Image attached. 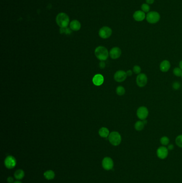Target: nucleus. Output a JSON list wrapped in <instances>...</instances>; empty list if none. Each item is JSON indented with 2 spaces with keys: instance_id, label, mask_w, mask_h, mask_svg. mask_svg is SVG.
<instances>
[{
  "instance_id": "obj_4",
  "label": "nucleus",
  "mask_w": 182,
  "mask_h": 183,
  "mask_svg": "<svg viewBox=\"0 0 182 183\" xmlns=\"http://www.w3.org/2000/svg\"><path fill=\"white\" fill-rule=\"evenodd\" d=\"M108 140L112 145L117 146L121 143L122 138L120 133L117 131H113L108 135Z\"/></svg>"
},
{
  "instance_id": "obj_25",
  "label": "nucleus",
  "mask_w": 182,
  "mask_h": 183,
  "mask_svg": "<svg viewBox=\"0 0 182 183\" xmlns=\"http://www.w3.org/2000/svg\"><path fill=\"white\" fill-rule=\"evenodd\" d=\"M175 143L179 147L182 148V134L177 136L175 140Z\"/></svg>"
},
{
  "instance_id": "obj_16",
  "label": "nucleus",
  "mask_w": 182,
  "mask_h": 183,
  "mask_svg": "<svg viewBox=\"0 0 182 183\" xmlns=\"http://www.w3.org/2000/svg\"><path fill=\"white\" fill-rule=\"evenodd\" d=\"M70 26L71 29L74 31L79 30L81 26L80 22L77 20H73L72 22H71V23H70Z\"/></svg>"
},
{
  "instance_id": "obj_29",
  "label": "nucleus",
  "mask_w": 182,
  "mask_h": 183,
  "mask_svg": "<svg viewBox=\"0 0 182 183\" xmlns=\"http://www.w3.org/2000/svg\"><path fill=\"white\" fill-rule=\"evenodd\" d=\"M155 2V0H145V3L149 5H152Z\"/></svg>"
},
{
  "instance_id": "obj_19",
  "label": "nucleus",
  "mask_w": 182,
  "mask_h": 183,
  "mask_svg": "<svg viewBox=\"0 0 182 183\" xmlns=\"http://www.w3.org/2000/svg\"><path fill=\"white\" fill-rule=\"evenodd\" d=\"M98 133L101 137L107 138L110 134V132L107 128L103 127V128H100V130L98 131Z\"/></svg>"
},
{
  "instance_id": "obj_15",
  "label": "nucleus",
  "mask_w": 182,
  "mask_h": 183,
  "mask_svg": "<svg viewBox=\"0 0 182 183\" xmlns=\"http://www.w3.org/2000/svg\"><path fill=\"white\" fill-rule=\"evenodd\" d=\"M104 77L100 74H97L92 78V82L96 86H100L104 83Z\"/></svg>"
},
{
  "instance_id": "obj_24",
  "label": "nucleus",
  "mask_w": 182,
  "mask_h": 183,
  "mask_svg": "<svg viewBox=\"0 0 182 183\" xmlns=\"http://www.w3.org/2000/svg\"><path fill=\"white\" fill-rule=\"evenodd\" d=\"M173 73L175 76L178 77H182V70L180 67L179 68L176 67V68H174V69L173 70Z\"/></svg>"
},
{
  "instance_id": "obj_9",
  "label": "nucleus",
  "mask_w": 182,
  "mask_h": 183,
  "mask_svg": "<svg viewBox=\"0 0 182 183\" xmlns=\"http://www.w3.org/2000/svg\"><path fill=\"white\" fill-rule=\"evenodd\" d=\"M112 34V30L111 28L107 26L103 27L99 31V35L103 39H107L110 38Z\"/></svg>"
},
{
  "instance_id": "obj_2",
  "label": "nucleus",
  "mask_w": 182,
  "mask_h": 183,
  "mask_svg": "<svg viewBox=\"0 0 182 183\" xmlns=\"http://www.w3.org/2000/svg\"><path fill=\"white\" fill-rule=\"evenodd\" d=\"M56 22L61 28H68L70 22V18L65 13H60L56 17Z\"/></svg>"
},
{
  "instance_id": "obj_22",
  "label": "nucleus",
  "mask_w": 182,
  "mask_h": 183,
  "mask_svg": "<svg viewBox=\"0 0 182 183\" xmlns=\"http://www.w3.org/2000/svg\"><path fill=\"white\" fill-rule=\"evenodd\" d=\"M116 93L118 96H123L126 93V90L122 86H119L116 89Z\"/></svg>"
},
{
  "instance_id": "obj_27",
  "label": "nucleus",
  "mask_w": 182,
  "mask_h": 183,
  "mask_svg": "<svg viewBox=\"0 0 182 183\" xmlns=\"http://www.w3.org/2000/svg\"><path fill=\"white\" fill-rule=\"evenodd\" d=\"M60 33L61 34L65 33L66 34H70L71 33V31L69 28H61L60 30Z\"/></svg>"
},
{
  "instance_id": "obj_8",
  "label": "nucleus",
  "mask_w": 182,
  "mask_h": 183,
  "mask_svg": "<svg viewBox=\"0 0 182 183\" xmlns=\"http://www.w3.org/2000/svg\"><path fill=\"white\" fill-rule=\"evenodd\" d=\"M146 13L143 12L142 10H138L135 11L132 15L133 19L137 22H142L146 19Z\"/></svg>"
},
{
  "instance_id": "obj_31",
  "label": "nucleus",
  "mask_w": 182,
  "mask_h": 183,
  "mask_svg": "<svg viewBox=\"0 0 182 183\" xmlns=\"http://www.w3.org/2000/svg\"><path fill=\"white\" fill-rule=\"evenodd\" d=\"M7 182H8V183H13V178L12 177H9L7 178Z\"/></svg>"
},
{
  "instance_id": "obj_36",
  "label": "nucleus",
  "mask_w": 182,
  "mask_h": 183,
  "mask_svg": "<svg viewBox=\"0 0 182 183\" xmlns=\"http://www.w3.org/2000/svg\"></svg>"
},
{
  "instance_id": "obj_21",
  "label": "nucleus",
  "mask_w": 182,
  "mask_h": 183,
  "mask_svg": "<svg viewBox=\"0 0 182 183\" xmlns=\"http://www.w3.org/2000/svg\"><path fill=\"white\" fill-rule=\"evenodd\" d=\"M150 5L146 3H143L140 6V10H142L143 12H144L146 13H149L150 11Z\"/></svg>"
},
{
  "instance_id": "obj_13",
  "label": "nucleus",
  "mask_w": 182,
  "mask_h": 183,
  "mask_svg": "<svg viewBox=\"0 0 182 183\" xmlns=\"http://www.w3.org/2000/svg\"><path fill=\"white\" fill-rule=\"evenodd\" d=\"M121 54H122V51L121 50V49L117 47H115L112 48L110 50L109 55L112 59L115 60L120 58V56L121 55Z\"/></svg>"
},
{
  "instance_id": "obj_11",
  "label": "nucleus",
  "mask_w": 182,
  "mask_h": 183,
  "mask_svg": "<svg viewBox=\"0 0 182 183\" xmlns=\"http://www.w3.org/2000/svg\"><path fill=\"white\" fill-rule=\"evenodd\" d=\"M114 166L112 159L110 157H105L102 161V167L106 170H112Z\"/></svg>"
},
{
  "instance_id": "obj_18",
  "label": "nucleus",
  "mask_w": 182,
  "mask_h": 183,
  "mask_svg": "<svg viewBox=\"0 0 182 183\" xmlns=\"http://www.w3.org/2000/svg\"><path fill=\"white\" fill-rule=\"evenodd\" d=\"M145 125V124L143 120H138L135 123L134 128L137 131H141L144 128Z\"/></svg>"
},
{
  "instance_id": "obj_12",
  "label": "nucleus",
  "mask_w": 182,
  "mask_h": 183,
  "mask_svg": "<svg viewBox=\"0 0 182 183\" xmlns=\"http://www.w3.org/2000/svg\"><path fill=\"white\" fill-rule=\"evenodd\" d=\"M157 157L160 159H165L168 155V149L165 146H161L157 148Z\"/></svg>"
},
{
  "instance_id": "obj_5",
  "label": "nucleus",
  "mask_w": 182,
  "mask_h": 183,
  "mask_svg": "<svg viewBox=\"0 0 182 183\" xmlns=\"http://www.w3.org/2000/svg\"><path fill=\"white\" fill-rule=\"evenodd\" d=\"M137 116L140 120H146L147 118L149 111L147 108L145 106H141L137 109L136 112Z\"/></svg>"
},
{
  "instance_id": "obj_7",
  "label": "nucleus",
  "mask_w": 182,
  "mask_h": 183,
  "mask_svg": "<svg viewBox=\"0 0 182 183\" xmlns=\"http://www.w3.org/2000/svg\"><path fill=\"white\" fill-rule=\"evenodd\" d=\"M17 164V161L15 158L12 155H9L5 158L4 165L5 167L9 169L15 168Z\"/></svg>"
},
{
  "instance_id": "obj_6",
  "label": "nucleus",
  "mask_w": 182,
  "mask_h": 183,
  "mask_svg": "<svg viewBox=\"0 0 182 183\" xmlns=\"http://www.w3.org/2000/svg\"><path fill=\"white\" fill-rule=\"evenodd\" d=\"M148 78L145 73H140L136 77V84L140 87H144L147 85Z\"/></svg>"
},
{
  "instance_id": "obj_3",
  "label": "nucleus",
  "mask_w": 182,
  "mask_h": 183,
  "mask_svg": "<svg viewBox=\"0 0 182 183\" xmlns=\"http://www.w3.org/2000/svg\"><path fill=\"white\" fill-rule=\"evenodd\" d=\"M95 54L98 59L103 61L106 60L109 56V53L107 48L103 46H99L96 48Z\"/></svg>"
},
{
  "instance_id": "obj_26",
  "label": "nucleus",
  "mask_w": 182,
  "mask_h": 183,
  "mask_svg": "<svg viewBox=\"0 0 182 183\" xmlns=\"http://www.w3.org/2000/svg\"><path fill=\"white\" fill-rule=\"evenodd\" d=\"M141 68L140 67V66L139 65H136L135 66H134L133 69H132V71L133 72L136 74V75H139L141 72Z\"/></svg>"
},
{
  "instance_id": "obj_1",
  "label": "nucleus",
  "mask_w": 182,
  "mask_h": 183,
  "mask_svg": "<svg viewBox=\"0 0 182 183\" xmlns=\"http://www.w3.org/2000/svg\"><path fill=\"white\" fill-rule=\"evenodd\" d=\"M161 19V15L159 13L156 11H150L146 13V20L150 24H155L159 22Z\"/></svg>"
},
{
  "instance_id": "obj_30",
  "label": "nucleus",
  "mask_w": 182,
  "mask_h": 183,
  "mask_svg": "<svg viewBox=\"0 0 182 183\" xmlns=\"http://www.w3.org/2000/svg\"><path fill=\"white\" fill-rule=\"evenodd\" d=\"M100 69H104L105 67V63L103 61H102L100 63Z\"/></svg>"
},
{
  "instance_id": "obj_28",
  "label": "nucleus",
  "mask_w": 182,
  "mask_h": 183,
  "mask_svg": "<svg viewBox=\"0 0 182 183\" xmlns=\"http://www.w3.org/2000/svg\"><path fill=\"white\" fill-rule=\"evenodd\" d=\"M181 87V84L179 82H177V81H175L174 83H173L172 84V88L175 90H177L180 88Z\"/></svg>"
},
{
  "instance_id": "obj_33",
  "label": "nucleus",
  "mask_w": 182,
  "mask_h": 183,
  "mask_svg": "<svg viewBox=\"0 0 182 183\" xmlns=\"http://www.w3.org/2000/svg\"><path fill=\"white\" fill-rule=\"evenodd\" d=\"M174 148V146L172 145V144H170L168 146V149L169 150V151H172Z\"/></svg>"
},
{
  "instance_id": "obj_32",
  "label": "nucleus",
  "mask_w": 182,
  "mask_h": 183,
  "mask_svg": "<svg viewBox=\"0 0 182 183\" xmlns=\"http://www.w3.org/2000/svg\"><path fill=\"white\" fill-rule=\"evenodd\" d=\"M127 75L128 77H130V76H131L132 75V73H133V71L132 70H128L127 72Z\"/></svg>"
},
{
  "instance_id": "obj_34",
  "label": "nucleus",
  "mask_w": 182,
  "mask_h": 183,
  "mask_svg": "<svg viewBox=\"0 0 182 183\" xmlns=\"http://www.w3.org/2000/svg\"><path fill=\"white\" fill-rule=\"evenodd\" d=\"M179 66H180V68L182 70V60L180 61V63H179Z\"/></svg>"
},
{
  "instance_id": "obj_17",
  "label": "nucleus",
  "mask_w": 182,
  "mask_h": 183,
  "mask_svg": "<svg viewBox=\"0 0 182 183\" xmlns=\"http://www.w3.org/2000/svg\"><path fill=\"white\" fill-rule=\"evenodd\" d=\"M43 175H44L45 178L49 181L53 179L55 177V172L51 170L46 171L43 173Z\"/></svg>"
},
{
  "instance_id": "obj_35",
  "label": "nucleus",
  "mask_w": 182,
  "mask_h": 183,
  "mask_svg": "<svg viewBox=\"0 0 182 183\" xmlns=\"http://www.w3.org/2000/svg\"><path fill=\"white\" fill-rule=\"evenodd\" d=\"M13 183H22L21 182H20V181H15V182H13Z\"/></svg>"
},
{
  "instance_id": "obj_20",
  "label": "nucleus",
  "mask_w": 182,
  "mask_h": 183,
  "mask_svg": "<svg viewBox=\"0 0 182 183\" xmlns=\"http://www.w3.org/2000/svg\"><path fill=\"white\" fill-rule=\"evenodd\" d=\"M14 176L16 179L21 180L25 176V172L22 169H18L14 173Z\"/></svg>"
},
{
  "instance_id": "obj_10",
  "label": "nucleus",
  "mask_w": 182,
  "mask_h": 183,
  "mask_svg": "<svg viewBox=\"0 0 182 183\" xmlns=\"http://www.w3.org/2000/svg\"><path fill=\"white\" fill-rule=\"evenodd\" d=\"M128 76L127 73L123 70H119L115 73L114 75V80L118 83H121L124 81Z\"/></svg>"
},
{
  "instance_id": "obj_14",
  "label": "nucleus",
  "mask_w": 182,
  "mask_h": 183,
  "mask_svg": "<svg viewBox=\"0 0 182 183\" xmlns=\"http://www.w3.org/2000/svg\"><path fill=\"white\" fill-rule=\"evenodd\" d=\"M171 67V64L169 61H162L160 64V71L163 72H167L169 70L170 68Z\"/></svg>"
},
{
  "instance_id": "obj_23",
  "label": "nucleus",
  "mask_w": 182,
  "mask_h": 183,
  "mask_svg": "<svg viewBox=\"0 0 182 183\" xmlns=\"http://www.w3.org/2000/svg\"><path fill=\"white\" fill-rule=\"evenodd\" d=\"M160 141V143H161L162 145L165 146L168 145L169 143V139L166 136H163V137H162V138H161Z\"/></svg>"
}]
</instances>
